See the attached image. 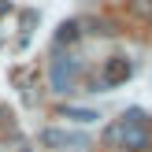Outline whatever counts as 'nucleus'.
<instances>
[{
	"instance_id": "7ed1b4c3",
	"label": "nucleus",
	"mask_w": 152,
	"mask_h": 152,
	"mask_svg": "<svg viewBox=\"0 0 152 152\" xmlns=\"http://www.w3.org/2000/svg\"><path fill=\"white\" fill-rule=\"evenodd\" d=\"M67 141H71V137H67L63 130H41V134H37V145H41V148H63Z\"/></svg>"
},
{
	"instance_id": "423d86ee",
	"label": "nucleus",
	"mask_w": 152,
	"mask_h": 152,
	"mask_svg": "<svg viewBox=\"0 0 152 152\" xmlns=\"http://www.w3.org/2000/svg\"><path fill=\"white\" fill-rule=\"evenodd\" d=\"M130 11L141 19H152V0H130Z\"/></svg>"
},
{
	"instance_id": "20e7f679",
	"label": "nucleus",
	"mask_w": 152,
	"mask_h": 152,
	"mask_svg": "<svg viewBox=\"0 0 152 152\" xmlns=\"http://www.w3.org/2000/svg\"><path fill=\"white\" fill-rule=\"evenodd\" d=\"M78 34H82V30H78V22H59L56 41H59V45H74V41H78Z\"/></svg>"
},
{
	"instance_id": "39448f33",
	"label": "nucleus",
	"mask_w": 152,
	"mask_h": 152,
	"mask_svg": "<svg viewBox=\"0 0 152 152\" xmlns=\"http://www.w3.org/2000/svg\"><path fill=\"white\" fill-rule=\"evenodd\" d=\"M63 119H78V123H96L100 115H96V111H86V108H67V111H63Z\"/></svg>"
},
{
	"instance_id": "f257e3e1",
	"label": "nucleus",
	"mask_w": 152,
	"mask_h": 152,
	"mask_svg": "<svg viewBox=\"0 0 152 152\" xmlns=\"http://www.w3.org/2000/svg\"><path fill=\"white\" fill-rule=\"evenodd\" d=\"M48 78H52V89L56 93H71L74 89V78H78V63L74 59H52V71H48Z\"/></svg>"
},
{
	"instance_id": "6e6552de",
	"label": "nucleus",
	"mask_w": 152,
	"mask_h": 152,
	"mask_svg": "<svg viewBox=\"0 0 152 152\" xmlns=\"http://www.w3.org/2000/svg\"><path fill=\"white\" fill-rule=\"evenodd\" d=\"M0 119H4V111H0Z\"/></svg>"
},
{
	"instance_id": "0eeeda50",
	"label": "nucleus",
	"mask_w": 152,
	"mask_h": 152,
	"mask_svg": "<svg viewBox=\"0 0 152 152\" xmlns=\"http://www.w3.org/2000/svg\"><path fill=\"white\" fill-rule=\"evenodd\" d=\"M7 7H11V4H4V0H0V15H4V11H7Z\"/></svg>"
},
{
	"instance_id": "f03ea898",
	"label": "nucleus",
	"mask_w": 152,
	"mask_h": 152,
	"mask_svg": "<svg viewBox=\"0 0 152 152\" xmlns=\"http://www.w3.org/2000/svg\"><path fill=\"white\" fill-rule=\"evenodd\" d=\"M130 74H134V63L126 56H108L104 71H100V82L104 86H123V82H130Z\"/></svg>"
}]
</instances>
